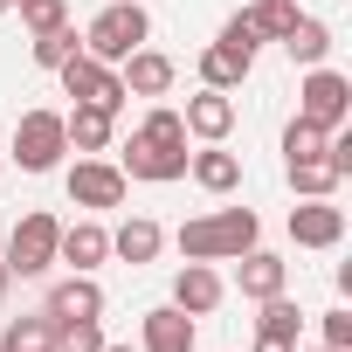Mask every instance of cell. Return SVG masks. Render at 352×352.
I'll return each mask as SVG.
<instances>
[{
    "label": "cell",
    "instance_id": "1",
    "mask_svg": "<svg viewBox=\"0 0 352 352\" xmlns=\"http://www.w3.org/2000/svg\"><path fill=\"white\" fill-rule=\"evenodd\" d=\"M263 242V221H256V208H221V214H194L187 228H180V256L187 263H235L242 249H256Z\"/></svg>",
    "mask_w": 352,
    "mask_h": 352
},
{
    "label": "cell",
    "instance_id": "2",
    "mask_svg": "<svg viewBox=\"0 0 352 352\" xmlns=\"http://www.w3.org/2000/svg\"><path fill=\"white\" fill-rule=\"evenodd\" d=\"M152 42V14L138 8V0H104V14L83 28V56H97V63H124L131 49H145Z\"/></svg>",
    "mask_w": 352,
    "mask_h": 352
},
{
    "label": "cell",
    "instance_id": "3",
    "mask_svg": "<svg viewBox=\"0 0 352 352\" xmlns=\"http://www.w3.org/2000/svg\"><path fill=\"white\" fill-rule=\"evenodd\" d=\"M56 235H63V221L42 214V208H28V214L8 228V249H0L8 276H49V270H56Z\"/></svg>",
    "mask_w": 352,
    "mask_h": 352
},
{
    "label": "cell",
    "instance_id": "4",
    "mask_svg": "<svg viewBox=\"0 0 352 352\" xmlns=\"http://www.w3.org/2000/svg\"><path fill=\"white\" fill-rule=\"evenodd\" d=\"M69 152V131H63V111H21L14 118V166L21 173H56Z\"/></svg>",
    "mask_w": 352,
    "mask_h": 352
},
{
    "label": "cell",
    "instance_id": "5",
    "mask_svg": "<svg viewBox=\"0 0 352 352\" xmlns=\"http://www.w3.org/2000/svg\"><path fill=\"white\" fill-rule=\"evenodd\" d=\"M63 187H69V201L90 208V214H111V208H124V194H131V180L118 173V159H104V152H83V159L63 173Z\"/></svg>",
    "mask_w": 352,
    "mask_h": 352
},
{
    "label": "cell",
    "instance_id": "6",
    "mask_svg": "<svg viewBox=\"0 0 352 352\" xmlns=\"http://www.w3.org/2000/svg\"><path fill=\"white\" fill-rule=\"evenodd\" d=\"M56 76H63V97H76V104H97V111H111V118L124 111V76H118L111 63H97V56H83V49H76V56H69Z\"/></svg>",
    "mask_w": 352,
    "mask_h": 352
},
{
    "label": "cell",
    "instance_id": "7",
    "mask_svg": "<svg viewBox=\"0 0 352 352\" xmlns=\"http://www.w3.org/2000/svg\"><path fill=\"white\" fill-rule=\"evenodd\" d=\"M297 118H311V124H324V131H338L345 118H352V83L338 76V69H304V83H297Z\"/></svg>",
    "mask_w": 352,
    "mask_h": 352
},
{
    "label": "cell",
    "instance_id": "8",
    "mask_svg": "<svg viewBox=\"0 0 352 352\" xmlns=\"http://www.w3.org/2000/svg\"><path fill=\"white\" fill-rule=\"evenodd\" d=\"M118 173H124V180H152V187L187 180V145H159V138L131 131V138H124V152H118Z\"/></svg>",
    "mask_w": 352,
    "mask_h": 352
},
{
    "label": "cell",
    "instance_id": "9",
    "mask_svg": "<svg viewBox=\"0 0 352 352\" xmlns=\"http://www.w3.org/2000/svg\"><path fill=\"white\" fill-rule=\"evenodd\" d=\"M194 324L201 318H187L180 304H152L138 318V352H194Z\"/></svg>",
    "mask_w": 352,
    "mask_h": 352
},
{
    "label": "cell",
    "instance_id": "10",
    "mask_svg": "<svg viewBox=\"0 0 352 352\" xmlns=\"http://www.w3.org/2000/svg\"><path fill=\"white\" fill-rule=\"evenodd\" d=\"M180 124H187V138H201V145H221V138L235 131V97H228V90H208V83H201V97H187Z\"/></svg>",
    "mask_w": 352,
    "mask_h": 352
},
{
    "label": "cell",
    "instance_id": "11",
    "mask_svg": "<svg viewBox=\"0 0 352 352\" xmlns=\"http://www.w3.org/2000/svg\"><path fill=\"white\" fill-rule=\"evenodd\" d=\"M290 242H297V249H338V242H345V208H331V201H297V208H290Z\"/></svg>",
    "mask_w": 352,
    "mask_h": 352
},
{
    "label": "cell",
    "instance_id": "12",
    "mask_svg": "<svg viewBox=\"0 0 352 352\" xmlns=\"http://www.w3.org/2000/svg\"><path fill=\"white\" fill-rule=\"evenodd\" d=\"M221 297H228V283L214 276V263H187L180 276H173V304H180L187 318H208V311H221Z\"/></svg>",
    "mask_w": 352,
    "mask_h": 352
},
{
    "label": "cell",
    "instance_id": "13",
    "mask_svg": "<svg viewBox=\"0 0 352 352\" xmlns=\"http://www.w3.org/2000/svg\"><path fill=\"white\" fill-rule=\"evenodd\" d=\"M118 76H124V97H166L180 69H173V56H159V49H131L118 63Z\"/></svg>",
    "mask_w": 352,
    "mask_h": 352
},
{
    "label": "cell",
    "instance_id": "14",
    "mask_svg": "<svg viewBox=\"0 0 352 352\" xmlns=\"http://www.w3.org/2000/svg\"><path fill=\"white\" fill-rule=\"evenodd\" d=\"M104 256H111V228H104V221H69V228L56 235V263H69V270H83V276H90Z\"/></svg>",
    "mask_w": 352,
    "mask_h": 352
},
{
    "label": "cell",
    "instance_id": "15",
    "mask_svg": "<svg viewBox=\"0 0 352 352\" xmlns=\"http://www.w3.org/2000/svg\"><path fill=\"white\" fill-rule=\"evenodd\" d=\"M235 263H242V270H235V283H242V297H249V304H263V297H276V290L290 283V263H283V256H270V249H242Z\"/></svg>",
    "mask_w": 352,
    "mask_h": 352
},
{
    "label": "cell",
    "instance_id": "16",
    "mask_svg": "<svg viewBox=\"0 0 352 352\" xmlns=\"http://www.w3.org/2000/svg\"><path fill=\"white\" fill-rule=\"evenodd\" d=\"M42 318L49 324H63V318H104V290H97V276H69V283H56L49 290V304H42Z\"/></svg>",
    "mask_w": 352,
    "mask_h": 352
},
{
    "label": "cell",
    "instance_id": "17",
    "mask_svg": "<svg viewBox=\"0 0 352 352\" xmlns=\"http://www.w3.org/2000/svg\"><path fill=\"white\" fill-rule=\"evenodd\" d=\"M187 173H194V187H201V194H235V187H242V159L221 152V145L187 152Z\"/></svg>",
    "mask_w": 352,
    "mask_h": 352
},
{
    "label": "cell",
    "instance_id": "18",
    "mask_svg": "<svg viewBox=\"0 0 352 352\" xmlns=\"http://www.w3.org/2000/svg\"><path fill=\"white\" fill-rule=\"evenodd\" d=\"M249 69H256V56H242V49H228V42H208V49H201V83H208V90H242Z\"/></svg>",
    "mask_w": 352,
    "mask_h": 352
},
{
    "label": "cell",
    "instance_id": "19",
    "mask_svg": "<svg viewBox=\"0 0 352 352\" xmlns=\"http://www.w3.org/2000/svg\"><path fill=\"white\" fill-rule=\"evenodd\" d=\"M63 131H69V145H76V152H111L118 118H111V111H97V104H76V111H63Z\"/></svg>",
    "mask_w": 352,
    "mask_h": 352
},
{
    "label": "cell",
    "instance_id": "20",
    "mask_svg": "<svg viewBox=\"0 0 352 352\" xmlns=\"http://www.w3.org/2000/svg\"><path fill=\"white\" fill-rule=\"evenodd\" d=\"M159 249H166V228H159V221H145V214H131V221H118V228H111V256H124L131 270H138V263H152Z\"/></svg>",
    "mask_w": 352,
    "mask_h": 352
},
{
    "label": "cell",
    "instance_id": "21",
    "mask_svg": "<svg viewBox=\"0 0 352 352\" xmlns=\"http://www.w3.org/2000/svg\"><path fill=\"white\" fill-rule=\"evenodd\" d=\"M283 173H290L297 201H331V194H338V180H345V173H338V166H331L324 152H318V159H290Z\"/></svg>",
    "mask_w": 352,
    "mask_h": 352
},
{
    "label": "cell",
    "instance_id": "22",
    "mask_svg": "<svg viewBox=\"0 0 352 352\" xmlns=\"http://www.w3.org/2000/svg\"><path fill=\"white\" fill-rule=\"evenodd\" d=\"M283 49H290V63H304V69H318V63L331 56V28H324V21H304V14H297V28L283 35Z\"/></svg>",
    "mask_w": 352,
    "mask_h": 352
},
{
    "label": "cell",
    "instance_id": "23",
    "mask_svg": "<svg viewBox=\"0 0 352 352\" xmlns=\"http://www.w3.org/2000/svg\"><path fill=\"white\" fill-rule=\"evenodd\" d=\"M297 331H304V311L276 290V297H263V318H256V338H283V345H297Z\"/></svg>",
    "mask_w": 352,
    "mask_h": 352
},
{
    "label": "cell",
    "instance_id": "24",
    "mask_svg": "<svg viewBox=\"0 0 352 352\" xmlns=\"http://www.w3.org/2000/svg\"><path fill=\"white\" fill-rule=\"evenodd\" d=\"M0 345L8 352H56V324L35 311V318H14L8 331H0Z\"/></svg>",
    "mask_w": 352,
    "mask_h": 352
},
{
    "label": "cell",
    "instance_id": "25",
    "mask_svg": "<svg viewBox=\"0 0 352 352\" xmlns=\"http://www.w3.org/2000/svg\"><path fill=\"white\" fill-rule=\"evenodd\" d=\"M242 14L256 21L263 42H283V35L297 28V0H256V8H242Z\"/></svg>",
    "mask_w": 352,
    "mask_h": 352
},
{
    "label": "cell",
    "instance_id": "26",
    "mask_svg": "<svg viewBox=\"0 0 352 352\" xmlns=\"http://www.w3.org/2000/svg\"><path fill=\"white\" fill-rule=\"evenodd\" d=\"M76 49H83V35H76V28L63 21V28H49V35H35V49H28V56H35V69H63V63H69Z\"/></svg>",
    "mask_w": 352,
    "mask_h": 352
},
{
    "label": "cell",
    "instance_id": "27",
    "mask_svg": "<svg viewBox=\"0 0 352 352\" xmlns=\"http://www.w3.org/2000/svg\"><path fill=\"white\" fill-rule=\"evenodd\" d=\"M324 145H331L324 124H311V118H290V124H283V166H290V159H318Z\"/></svg>",
    "mask_w": 352,
    "mask_h": 352
},
{
    "label": "cell",
    "instance_id": "28",
    "mask_svg": "<svg viewBox=\"0 0 352 352\" xmlns=\"http://www.w3.org/2000/svg\"><path fill=\"white\" fill-rule=\"evenodd\" d=\"M56 352H104V324L97 318H63L56 324Z\"/></svg>",
    "mask_w": 352,
    "mask_h": 352
},
{
    "label": "cell",
    "instance_id": "29",
    "mask_svg": "<svg viewBox=\"0 0 352 352\" xmlns=\"http://www.w3.org/2000/svg\"><path fill=\"white\" fill-rule=\"evenodd\" d=\"M14 8H21V28L28 35H49V28L69 21V0H14Z\"/></svg>",
    "mask_w": 352,
    "mask_h": 352
},
{
    "label": "cell",
    "instance_id": "30",
    "mask_svg": "<svg viewBox=\"0 0 352 352\" xmlns=\"http://www.w3.org/2000/svg\"><path fill=\"white\" fill-rule=\"evenodd\" d=\"M138 131H145V138H159V145H187V124H180V111H173V104H152Z\"/></svg>",
    "mask_w": 352,
    "mask_h": 352
},
{
    "label": "cell",
    "instance_id": "31",
    "mask_svg": "<svg viewBox=\"0 0 352 352\" xmlns=\"http://www.w3.org/2000/svg\"><path fill=\"white\" fill-rule=\"evenodd\" d=\"M214 42H228V49H242V56H256V49H263V35H256V21H249V14H228Z\"/></svg>",
    "mask_w": 352,
    "mask_h": 352
},
{
    "label": "cell",
    "instance_id": "32",
    "mask_svg": "<svg viewBox=\"0 0 352 352\" xmlns=\"http://www.w3.org/2000/svg\"><path fill=\"white\" fill-rule=\"evenodd\" d=\"M318 338H324L331 352H352V311H324V318H318Z\"/></svg>",
    "mask_w": 352,
    "mask_h": 352
},
{
    "label": "cell",
    "instance_id": "33",
    "mask_svg": "<svg viewBox=\"0 0 352 352\" xmlns=\"http://www.w3.org/2000/svg\"><path fill=\"white\" fill-rule=\"evenodd\" d=\"M256 352H297V345H283V338H256Z\"/></svg>",
    "mask_w": 352,
    "mask_h": 352
},
{
    "label": "cell",
    "instance_id": "34",
    "mask_svg": "<svg viewBox=\"0 0 352 352\" xmlns=\"http://www.w3.org/2000/svg\"><path fill=\"white\" fill-rule=\"evenodd\" d=\"M8 283H14V276H8V263H0V297H8Z\"/></svg>",
    "mask_w": 352,
    "mask_h": 352
},
{
    "label": "cell",
    "instance_id": "35",
    "mask_svg": "<svg viewBox=\"0 0 352 352\" xmlns=\"http://www.w3.org/2000/svg\"><path fill=\"white\" fill-rule=\"evenodd\" d=\"M104 352H138V345H111V338H104Z\"/></svg>",
    "mask_w": 352,
    "mask_h": 352
},
{
    "label": "cell",
    "instance_id": "36",
    "mask_svg": "<svg viewBox=\"0 0 352 352\" xmlns=\"http://www.w3.org/2000/svg\"><path fill=\"white\" fill-rule=\"evenodd\" d=\"M297 352H331V345H297Z\"/></svg>",
    "mask_w": 352,
    "mask_h": 352
},
{
    "label": "cell",
    "instance_id": "37",
    "mask_svg": "<svg viewBox=\"0 0 352 352\" xmlns=\"http://www.w3.org/2000/svg\"><path fill=\"white\" fill-rule=\"evenodd\" d=\"M0 14H14V0H0Z\"/></svg>",
    "mask_w": 352,
    "mask_h": 352
},
{
    "label": "cell",
    "instance_id": "38",
    "mask_svg": "<svg viewBox=\"0 0 352 352\" xmlns=\"http://www.w3.org/2000/svg\"><path fill=\"white\" fill-rule=\"evenodd\" d=\"M0 352H8V345H0Z\"/></svg>",
    "mask_w": 352,
    "mask_h": 352
}]
</instances>
